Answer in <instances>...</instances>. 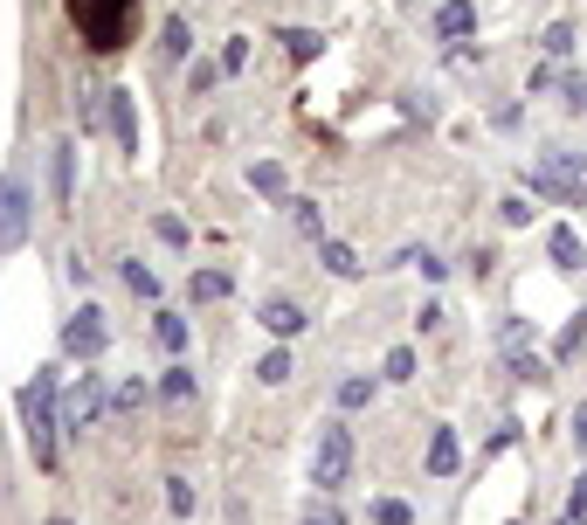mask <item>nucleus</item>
<instances>
[{"instance_id":"obj_1","label":"nucleus","mask_w":587,"mask_h":525,"mask_svg":"<svg viewBox=\"0 0 587 525\" xmlns=\"http://www.w3.org/2000/svg\"><path fill=\"white\" fill-rule=\"evenodd\" d=\"M22 428H28L35 471H55V449H63V394H55V367H42L22 387Z\"/></svg>"},{"instance_id":"obj_2","label":"nucleus","mask_w":587,"mask_h":525,"mask_svg":"<svg viewBox=\"0 0 587 525\" xmlns=\"http://www.w3.org/2000/svg\"><path fill=\"white\" fill-rule=\"evenodd\" d=\"M131 8H139V0H69V22L84 28V42L98 55H111V49H125Z\"/></svg>"},{"instance_id":"obj_3","label":"nucleus","mask_w":587,"mask_h":525,"mask_svg":"<svg viewBox=\"0 0 587 525\" xmlns=\"http://www.w3.org/2000/svg\"><path fill=\"white\" fill-rule=\"evenodd\" d=\"M539 201H560V208H580L587 201V180H580V153H546L533 174H525Z\"/></svg>"},{"instance_id":"obj_4","label":"nucleus","mask_w":587,"mask_h":525,"mask_svg":"<svg viewBox=\"0 0 587 525\" xmlns=\"http://www.w3.org/2000/svg\"><path fill=\"white\" fill-rule=\"evenodd\" d=\"M346 477H353V428L326 422V428H318V449H311V484H318V491H339Z\"/></svg>"},{"instance_id":"obj_5","label":"nucleus","mask_w":587,"mask_h":525,"mask_svg":"<svg viewBox=\"0 0 587 525\" xmlns=\"http://www.w3.org/2000/svg\"><path fill=\"white\" fill-rule=\"evenodd\" d=\"M28 221H35L28 187H22V180H0V256H8V249H22V242H28Z\"/></svg>"},{"instance_id":"obj_6","label":"nucleus","mask_w":587,"mask_h":525,"mask_svg":"<svg viewBox=\"0 0 587 525\" xmlns=\"http://www.w3.org/2000/svg\"><path fill=\"white\" fill-rule=\"evenodd\" d=\"M98 415H104V387H98V373H84V381L63 394V436H84Z\"/></svg>"},{"instance_id":"obj_7","label":"nucleus","mask_w":587,"mask_h":525,"mask_svg":"<svg viewBox=\"0 0 587 525\" xmlns=\"http://www.w3.org/2000/svg\"><path fill=\"white\" fill-rule=\"evenodd\" d=\"M104 340H111V332H104V311H98V305H84V311L63 325V353H69V360H98Z\"/></svg>"},{"instance_id":"obj_8","label":"nucleus","mask_w":587,"mask_h":525,"mask_svg":"<svg viewBox=\"0 0 587 525\" xmlns=\"http://www.w3.org/2000/svg\"><path fill=\"white\" fill-rule=\"evenodd\" d=\"M111 98V131H118V153H139V111H131V90H104Z\"/></svg>"},{"instance_id":"obj_9","label":"nucleus","mask_w":587,"mask_h":525,"mask_svg":"<svg viewBox=\"0 0 587 525\" xmlns=\"http://www.w3.org/2000/svg\"><path fill=\"white\" fill-rule=\"evenodd\" d=\"M256 318H263V332H270V340H297V332H305V311H297L291 297H270Z\"/></svg>"},{"instance_id":"obj_10","label":"nucleus","mask_w":587,"mask_h":525,"mask_svg":"<svg viewBox=\"0 0 587 525\" xmlns=\"http://www.w3.org/2000/svg\"><path fill=\"white\" fill-rule=\"evenodd\" d=\"M470 28H477V8H470V0H443V14H435V35H443V42H463Z\"/></svg>"},{"instance_id":"obj_11","label":"nucleus","mask_w":587,"mask_h":525,"mask_svg":"<svg viewBox=\"0 0 587 525\" xmlns=\"http://www.w3.org/2000/svg\"><path fill=\"white\" fill-rule=\"evenodd\" d=\"M457 457H463L457 436H449V428H435V436H429V477H449V471H457Z\"/></svg>"},{"instance_id":"obj_12","label":"nucleus","mask_w":587,"mask_h":525,"mask_svg":"<svg viewBox=\"0 0 587 525\" xmlns=\"http://www.w3.org/2000/svg\"><path fill=\"white\" fill-rule=\"evenodd\" d=\"M546 249H553L560 270H580V262H587V249H580V235H574V229H553V235H546Z\"/></svg>"},{"instance_id":"obj_13","label":"nucleus","mask_w":587,"mask_h":525,"mask_svg":"<svg viewBox=\"0 0 587 525\" xmlns=\"http://www.w3.org/2000/svg\"><path fill=\"white\" fill-rule=\"evenodd\" d=\"M256 381H263V387H283V381H291V353H283V346L263 353V360H256Z\"/></svg>"},{"instance_id":"obj_14","label":"nucleus","mask_w":587,"mask_h":525,"mask_svg":"<svg viewBox=\"0 0 587 525\" xmlns=\"http://www.w3.org/2000/svg\"><path fill=\"white\" fill-rule=\"evenodd\" d=\"M318 256H326V270H332V277H359V256L346 249V242H318Z\"/></svg>"},{"instance_id":"obj_15","label":"nucleus","mask_w":587,"mask_h":525,"mask_svg":"<svg viewBox=\"0 0 587 525\" xmlns=\"http://www.w3.org/2000/svg\"><path fill=\"white\" fill-rule=\"evenodd\" d=\"M159 55H166V63H180V55H187V22H180V14H174V22H159Z\"/></svg>"},{"instance_id":"obj_16","label":"nucleus","mask_w":587,"mask_h":525,"mask_svg":"<svg viewBox=\"0 0 587 525\" xmlns=\"http://www.w3.org/2000/svg\"><path fill=\"white\" fill-rule=\"evenodd\" d=\"M153 332H159V346H166V353H180V346H187V318H180V311H159V325H153Z\"/></svg>"},{"instance_id":"obj_17","label":"nucleus","mask_w":587,"mask_h":525,"mask_svg":"<svg viewBox=\"0 0 587 525\" xmlns=\"http://www.w3.org/2000/svg\"><path fill=\"white\" fill-rule=\"evenodd\" d=\"M283 208H291V221H297V235H326V221H318V208H311V201H283Z\"/></svg>"},{"instance_id":"obj_18","label":"nucleus","mask_w":587,"mask_h":525,"mask_svg":"<svg viewBox=\"0 0 587 525\" xmlns=\"http://www.w3.org/2000/svg\"><path fill=\"white\" fill-rule=\"evenodd\" d=\"M250 187H256V194H283V166H270V159L250 166Z\"/></svg>"},{"instance_id":"obj_19","label":"nucleus","mask_w":587,"mask_h":525,"mask_svg":"<svg viewBox=\"0 0 587 525\" xmlns=\"http://www.w3.org/2000/svg\"><path fill=\"white\" fill-rule=\"evenodd\" d=\"M373 518H381V525H414V512L401 498H373Z\"/></svg>"},{"instance_id":"obj_20","label":"nucleus","mask_w":587,"mask_h":525,"mask_svg":"<svg viewBox=\"0 0 587 525\" xmlns=\"http://www.w3.org/2000/svg\"><path fill=\"white\" fill-rule=\"evenodd\" d=\"M125 284H131V291H139V297H159V277H153V270H145V262H125Z\"/></svg>"},{"instance_id":"obj_21","label":"nucleus","mask_w":587,"mask_h":525,"mask_svg":"<svg viewBox=\"0 0 587 525\" xmlns=\"http://www.w3.org/2000/svg\"><path fill=\"white\" fill-rule=\"evenodd\" d=\"M166 504L187 518V512H194V484H187V477H166Z\"/></svg>"},{"instance_id":"obj_22","label":"nucleus","mask_w":587,"mask_h":525,"mask_svg":"<svg viewBox=\"0 0 587 525\" xmlns=\"http://www.w3.org/2000/svg\"><path fill=\"white\" fill-rule=\"evenodd\" d=\"M560 525H587V471H580V484H574V498H566Z\"/></svg>"},{"instance_id":"obj_23","label":"nucleus","mask_w":587,"mask_h":525,"mask_svg":"<svg viewBox=\"0 0 587 525\" xmlns=\"http://www.w3.org/2000/svg\"><path fill=\"white\" fill-rule=\"evenodd\" d=\"M387 381H414V346H394L387 353Z\"/></svg>"},{"instance_id":"obj_24","label":"nucleus","mask_w":587,"mask_h":525,"mask_svg":"<svg viewBox=\"0 0 587 525\" xmlns=\"http://www.w3.org/2000/svg\"><path fill=\"white\" fill-rule=\"evenodd\" d=\"M539 49H546V55H566V49H574V28H566V22H553V28L539 35Z\"/></svg>"},{"instance_id":"obj_25","label":"nucleus","mask_w":587,"mask_h":525,"mask_svg":"<svg viewBox=\"0 0 587 525\" xmlns=\"http://www.w3.org/2000/svg\"><path fill=\"white\" fill-rule=\"evenodd\" d=\"M194 297H229V277H221V270H194Z\"/></svg>"},{"instance_id":"obj_26","label":"nucleus","mask_w":587,"mask_h":525,"mask_svg":"<svg viewBox=\"0 0 587 525\" xmlns=\"http://www.w3.org/2000/svg\"><path fill=\"white\" fill-rule=\"evenodd\" d=\"M166 394H174V401H187V394H194V373H187V367H166V381H159Z\"/></svg>"},{"instance_id":"obj_27","label":"nucleus","mask_w":587,"mask_h":525,"mask_svg":"<svg viewBox=\"0 0 587 525\" xmlns=\"http://www.w3.org/2000/svg\"><path fill=\"white\" fill-rule=\"evenodd\" d=\"M373 401V381H346L339 387V408H367Z\"/></svg>"},{"instance_id":"obj_28","label":"nucleus","mask_w":587,"mask_h":525,"mask_svg":"<svg viewBox=\"0 0 587 525\" xmlns=\"http://www.w3.org/2000/svg\"><path fill=\"white\" fill-rule=\"evenodd\" d=\"M580 340H587V311H580V318H574V325H566V332H560V340H553V353H560V360H566V353H574Z\"/></svg>"},{"instance_id":"obj_29","label":"nucleus","mask_w":587,"mask_h":525,"mask_svg":"<svg viewBox=\"0 0 587 525\" xmlns=\"http://www.w3.org/2000/svg\"><path fill=\"white\" fill-rule=\"evenodd\" d=\"M242 63H250V42H242V35H235V42H229V49H221V77H235V69H242Z\"/></svg>"},{"instance_id":"obj_30","label":"nucleus","mask_w":587,"mask_h":525,"mask_svg":"<svg viewBox=\"0 0 587 525\" xmlns=\"http://www.w3.org/2000/svg\"><path fill=\"white\" fill-rule=\"evenodd\" d=\"M55 201H69V145H55Z\"/></svg>"},{"instance_id":"obj_31","label":"nucleus","mask_w":587,"mask_h":525,"mask_svg":"<svg viewBox=\"0 0 587 525\" xmlns=\"http://www.w3.org/2000/svg\"><path fill=\"white\" fill-rule=\"evenodd\" d=\"M283 42H291V55H318V35H311V28H291Z\"/></svg>"},{"instance_id":"obj_32","label":"nucleus","mask_w":587,"mask_h":525,"mask_svg":"<svg viewBox=\"0 0 587 525\" xmlns=\"http://www.w3.org/2000/svg\"><path fill=\"white\" fill-rule=\"evenodd\" d=\"M215 77H221V63H194V98H201V90H215Z\"/></svg>"},{"instance_id":"obj_33","label":"nucleus","mask_w":587,"mask_h":525,"mask_svg":"<svg viewBox=\"0 0 587 525\" xmlns=\"http://www.w3.org/2000/svg\"><path fill=\"white\" fill-rule=\"evenodd\" d=\"M297 525H346V518H339V512H305Z\"/></svg>"},{"instance_id":"obj_34","label":"nucleus","mask_w":587,"mask_h":525,"mask_svg":"<svg viewBox=\"0 0 587 525\" xmlns=\"http://www.w3.org/2000/svg\"><path fill=\"white\" fill-rule=\"evenodd\" d=\"M574 443H580V457H587V408L574 415Z\"/></svg>"},{"instance_id":"obj_35","label":"nucleus","mask_w":587,"mask_h":525,"mask_svg":"<svg viewBox=\"0 0 587 525\" xmlns=\"http://www.w3.org/2000/svg\"><path fill=\"white\" fill-rule=\"evenodd\" d=\"M49 525H69V518H49Z\"/></svg>"}]
</instances>
